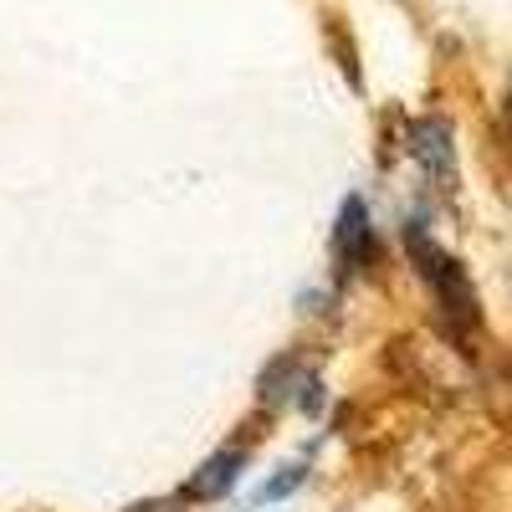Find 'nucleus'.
I'll list each match as a JSON object with an SVG mask.
<instances>
[{
    "mask_svg": "<svg viewBox=\"0 0 512 512\" xmlns=\"http://www.w3.org/2000/svg\"><path fill=\"white\" fill-rule=\"evenodd\" d=\"M405 241H410V256H415L420 277H425V282H431V287L441 292L446 313H451L456 323H477V292H472V282H466V272L451 262V256H446L436 241H425L420 231H410Z\"/></svg>",
    "mask_w": 512,
    "mask_h": 512,
    "instance_id": "nucleus-1",
    "label": "nucleus"
},
{
    "mask_svg": "<svg viewBox=\"0 0 512 512\" xmlns=\"http://www.w3.org/2000/svg\"><path fill=\"white\" fill-rule=\"evenodd\" d=\"M338 256H344L354 272H364L374 262V226H369V210H364L359 195H349L344 210H338Z\"/></svg>",
    "mask_w": 512,
    "mask_h": 512,
    "instance_id": "nucleus-2",
    "label": "nucleus"
},
{
    "mask_svg": "<svg viewBox=\"0 0 512 512\" xmlns=\"http://www.w3.org/2000/svg\"><path fill=\"white\" fill-rule=\"evenodd\" d=\"M410 149L415 159L425 164V175H436V180H456V149H451V128L441 118H425L415 123V134H410Z\"/></svg>",
    "mask_w": 512,
    "mask_h": 512,
    "instance_id": "nucleus-3",
    "label": "nucleus"
},
{
    "mask_svg": "<svg viewBox=\"0 0 512 512\" xmlns=\"http://www.w3.org/2000/svg\"><path fill=\"white\" fill-rule=\"evenodd\" d=\"M241 466H246V451L241 446H231V451H216L200 472L185 482V497H195V502H216V497H226L231 487H236V477H241Z\"/></svg>",
    "mask_w": 512,
    "mask_h": 512,
    "instance_id": "nucleus-4",
    "label": "nucleus"
},
{
    "mask_svg": "<svg viewBox=\"0 0 512 512\" xmlns=\"http://www.w3.org/2000/svg\"><path fill=\"white\" fill-rule=\"evenodd\" d=\"M303 477H308L303 466H282V477L262 482V492H256V502H282L287 492H297V482H303Z\"/></svg>",
    "mask_w": 512,
    "mask_h": 512,
    "instance_id": "nucleus-5",
    "label": "nucleus"
},
{
    "mask_svg": "<svg viewBox=\"0 0 512 512\" xmlns=\"http://www.w3.org/2000/svg\"><path fill=\"white\" fill-rule=\"evenodd\" d=\"M134 512H169V502H144V507H134Z\"/></svg>",
    "mask_w": 512,
    "mask_h": 512,
    "instance_id": "nucleus-6",
    "label": "nucleus"
}]
</instances>
